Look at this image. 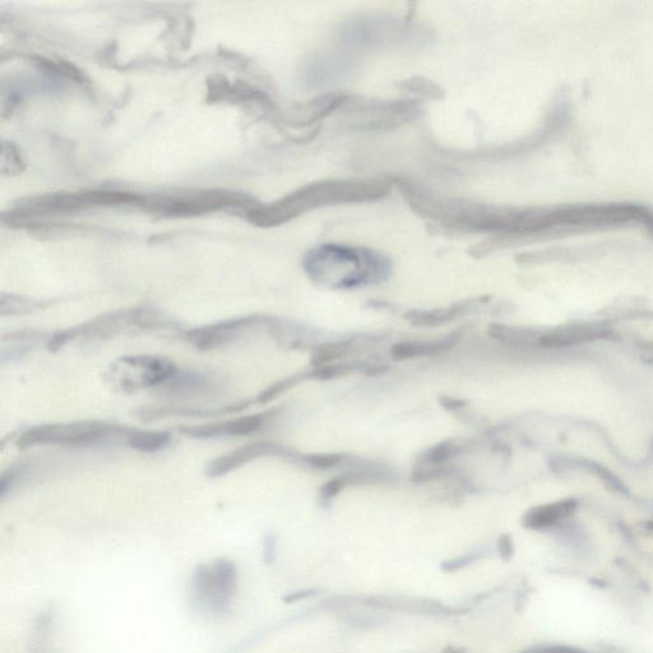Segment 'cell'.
<instances>
[{
  "label": "cell",
  "instance_id": "obj_3",
  "mask_svg": "<svg viewBox=\"0 0 653 653\" xmlns=\"http://www.w3.org/2000/svg\"><path fill=\"white\" fill-rule=\"evenodd\" d=\"M132 428L103 421H80L69 424H46L25 430L18 438L22 449L39 446L86 448L127 441Z\"/></svg>",
  "mask_w": 653,
  "mask_h": 653
},
{
  "label": "cell",
  "instance_id": "obj_20",
  "mask_svg": "<svg viewBox=\"0 0 653 653\" xmlns=\"http://www.w3.org/2000/svg\"><path fill=\"white\" fill-rule=\"evenodd\" d=\"M37 308L35 301H23L22 299L13 300L9 303V308L2 309V316H13V314H20L30 312Z\"/></svg>",
  "mask_w": 653,
  "mask_h": 653
},
{
  "label": "cell",
  "instance_id": "obj_11",
  "mask_svg": "<svg viewBox=\"0 0 653 653\" xmlns=\"http://www.w3.org/2000/svg\"><path fill=\"white\" fill-rule=\"evenodd\" d=\"M268 415L257 414L240 416V418L224 421V423L182 426L180 433L193 439H217L244 437L258 432L266 424Z\"/></svg>",
  "mask_w": 653,
  "mask_h": 653
},
{
  "label": "cell",
  "instance_id": "obj_18",
  "mask_svg": "<svg viewBox=\"0 0 653 653\" xmlns=\"http://www.w3.org/2000/svg\"><path fill=\"white\" fill-rule=\"evenodd\" d=\"M303 378L304 377H301V375H295V377L287 378L284 379V381L273 384V386L266 389L265 392L259 395L258 401L263 402V404H266V402L275 400L277 396H280L281 393H284L285 391H287V389L295 386V384H298Z\"/></svg>",
  "mask_w": 653,
  "mask_h": 653
},
{
  "label": "cell",
  "instance_id": "obj_2",
  "mask_svg": "<svg viewBox=\"0 0 653 653\" xmlns=\"http://www.w3.org/2000/svg\"><path fill=\"white\" fill-rule=\"evenodd\" d=\"M305 272L319 284L336 289L379 284L391 276L392 263L377 250L344 244H322L304 259Z\"/></svg>",
  "mask_w": 653,
  "mask_h": 653
},
{
  "label": "cell",
  "instance_id": "obj_10",
  "mask_svg": "<svg viewBox=\"0 0 653 653\" xmlns=\"http://www.w3.org/2000/svg\"><path fill=\"white\" fill-rule=\"evenodd\" d=\"M291 457L293 451L290 448L281 446L273 442L249 443L247 446L235 449V451L226 453V455L216 458L208 463L206 474L212 479L230 474L247 463L262 457Z\"/></svg>",
  "mask_w": 653,
  "mask_h": 653
},
{
  "label": "cell",
  "instance_id": "obj_5",
  "mask_svg": "<svg viewBox=\"0 0 653 653\" xmlns=\"http://www.w3.org/2000/svg\"><path fill=\"white\" fill-rule=\"evenodd\" d=\"M180 372L168 359L151 355L127 356L111 365L109 381L124 392L148 388H170Z\"/></svg>",
  "mask_w": 653,
  "mask_h": 653
},
{
  "label": "cell",
  "instance_id": "obj_9",
  "mask_svg": "<svg viewBox=\"0 0 653 653\" xmlns=\"http://www.w3.org/2000/svg\"><path fill=\"white\" fill-rule=\"evenodd\" d=\"M267 319L258 316L229 319L189 331L185 338L198 350H215L239 340L250 328L262 326Z\"/></svg>",
  "mask_w": 653,
  "mask_h": 653
},
{
  "label": "cell",
  "instance_id": "obj_7",
  "mask_svg": "<svg viewBox=\"0 0 653 653\" xmlns=\"http://www.w3.org/2000/svg\"><path fill=\"white\" fill-rule=\"evenodd\" d=\"M250 199L229 192H206L183 197L147 198L145 206L148 211L164 213L168 216H193L211 211L224 210L226 207L247 206Z\"/></svg>",
  "mask_w": 653,
  "mask_h": 653
},
{
  "label": "cell",
  "instance_id": "obj_24",
  "mask_svg": "<svg viewBox=\"0 0 653 653\" xmlns=\"http://www.w3.org/2000/svg\"><path fill=\"white\" fill-rule=\"evenodd\" d=\"M442 406L446 407L447 410L457 411L465 407L466 401L458 400V398L453 397H442L441 398Z\"/></svg>",
  "mask_w": 653,
  "mask_h": 653
},
{
  "label": "cell",
  "instance_id": "obj_14",
  "mask_svg": "<svg viewBox=\"0 0 653 653\" xmlns=\"http://www.w3.org/2000/svg\"><path fill=\"white\" fill-rule=\"evenodd\" d=\"M171 441H173V438L168 432L132 429L125 444L138 452L155 453L169 447Z\"/></svg>",
  "mask_w": 653,
  "mask_h": 653
},
{
  "label": "cell",
  "instance_id": "obj_23",
  "mask_svg": "<svg viewBox=\"0 0 653 653\" xmlns=\"http://www.w3.org/2000/svg\"><path fill=\"white\" fill-rule=\"evenodd\" d=\"M474 560L475 557H472V555H466V557L458 558L456 560H452V562L443 564V568L447 569V571H456V569L463 568L466 564L474 562Z\"/></svg>",
  "mask_w": 653,
  "mask_h": 653
},
{
  "label": "cell",
  "instance_id": "obj_13",
  "mask_svg": "<svg viewBox=\"0 0 653 653\" xmlns=\"http://www.w3.org/2000/svg\"><path fill=\"white\" fill-rule=\"evenodd\" d=\"M461 333L453 332L446 338L439 341L432 342H401L395 347H392V358L395 360H407L415 358V356L432 355L443 353V351L451 349L460 341Z\"/></svg>",
  "mask_w": 653,
  "mask_h": 653
},
{
  "label": "cell",
  "instance_id": "obj_16",
  "mask_svg": "<svg viewBox=\"0 0 653 653\" xmlns=\"http://www.w3.org/2000/svg\"><path fill=\"white\" fill-rule=\"evenodd\" d=\"M456 453V446L452 443H441L425 452L423 461L425 465L439 467L447 463Z\"/></svg>",
  "mask_w": 653,
  "mask_h": 653
},
{
  "label": "cell",
  "instance_id": "obj_4",
  "mask_svg": "<svg viewBox=\"0 0 653 653\" xmlns=\"http://www.w3.org/2000/svg\"><path fill=\"white\" fill-rule=\"evenodd\" d=\"M168 330L170 324L159 314L147 309L123 310L94 319V321L73 327L71 330L55 333L48 340V349L58 351L71 341L106 340L129 330Z\"/></svg>",
  "mask_w": 653,
  "mask_h": 653
},
{
  "label": "cell",
  "instance_id": "obj_1",
  "mask_svg": "<svg viewBox=\"0 0 653 653\" xmlns=\"http://www.w3.org/2000/svg\"><path fill=\"white\" fill-rule=\"evenodd\" d=\"M392 191L383 179L327 180L305 185L268 206H253L247 212L252 224L273 228L317 208L379 201Z\"/></svg>",
  "mask_w": 653,
  "mask_h": 653
},
{
  "label": "cell",
  "instance_id": "obj_25",
  "mask_svg": "<svg viewBox=\"0 0 653 653\" xmlns=\"http://www.w3.org/2000/svg\"><path fill=\"white\" fill-rule=\"evenodd\" d=\"M312 595H313L312 591L295 592V594L285 597V601L294 602V601H298L300 599H307V597L312 596Z\"/></svg>",
  "mask_w": 653,
  "mask_h": 653
},
{
  "label": "cell",
  "instance_id": "obj_19",
  "mask_svg": "<svg viewBox=\"0 0 653 653\" xmlns=\"http://www.w3.org/2000/svg\"><path fill=\"white\" fill-rule=\"evenodd\" d=\"M349 484V479L346 475H340L333 477L330 481H327L321 489V498L324 502H331L333 498H336L338 494L341 493V490H344Z\"/></svg>",
  "mask_w": 653,
  "mask_h": 653
},
{
  "label": "cell",
  "instance_id": "obj_22",
  "mask_svg": "<svg viewBox=\"0 0 653 653\" xmlns=\"http://www.w3.org/2000/svg\"><path fill=\"white\" fill-rule=\"evenodd\" d=\"M523 653H585V652L576 650V648H571V647L551 646V647L535 648V650H531Z\"/></svg>",
  "mask_w": 653,
  "mask_h": 653
},
{
  "label": "cell",
  "instance_id": "obj_17",
  "mask_svg": "<svg viewBox=\"0 0 653 653\" xmlns=\"http://www.w3.org/2000/svg\"><path fill=\"white\" fill-rule=\"evenodd\" d=\"M301 460L307 463L308 466L314 467V469L328 470L344 462L345 456L336 455V453H333V455H307L301 458Z\"/></svg>",
  "mask_w": 653,
  "mask_h": 653
},
{
  "label": "cell",
  "instance_id": "obj_6",
  "mask_svg": "<svg viewBox=\"0 0 653 653\" xmlns=\"http://www.w3.org/2000/svg\"><path fill=\"white\" fill-rule=\"evenodd\" d=\"M236 590V568L230 560L202 565L193 574L192 594L199 608L222 613L228 610Z\"/></svg>",
  "mask_w": 653,
  "mask_h": 653
},
{
  "label": "cell",
  "instance_id": "obj_8",
  "mask_svg": "<svg viewBox=\"0 0 653 653\" xmlns=\"http://www.w3.org/2000/svg\"><path fill=\"white\" fill-rule=\"evenodd\" d=\"M145 197L124 192H89L77 194H57L36 199L30 203L34 211L43 212H69L85 210L91 207L142 205L145 206Z\"/></svg>",
  "mask_w": 653,
  "mask_h": 653
},
{
  "label": "cell",
  "instance_id": "obj_15",
  "mask_svg": "<svg viewBox=\"0 0 653 653\" xmlns=\"http://www.w3.org/2000/svg\"><path fill=\"white\" fill-rule=\"evenodd\" d=\"M467 305L460 304L456 307L442 310H433V312L411 313L409 317L415 326H438V324L448 323L465 312Z\"/></svg>",
  "mask_w": 653,
  "mask_h": 653
},
{
  "label": "cell",
  "instance_id": "obj_21",
  "mask_svg": "<svg viewBox=\"0 0 653 653\" xmlns=\"http://www.w3.org/2000/svg\"><path fill=\"white\" fill-rule=\"evenodd\" d=\"M498 549L503 559H509L513 554V543L509 535H502L498 541Z\"/></svg>",
  "mask_w": 653,
  "mask_h": 653
},
{
  "label": "cell",
  "instance_id": "obj_12",
  "mask_svg": "<svg viewBox=\"0 0 653 653\" xmlns=\"http://www.w3.org/2000/svg\"><path fill=\"white\" fill-rule=\"evenodd\" d=\"M577 503L572 499L531 509L523 517V526L531 530H545L558 525L560 521L571 516Z\"/></svg>",
  "mask_w": 653,
  "mask_h": 653
}]
</instances>
